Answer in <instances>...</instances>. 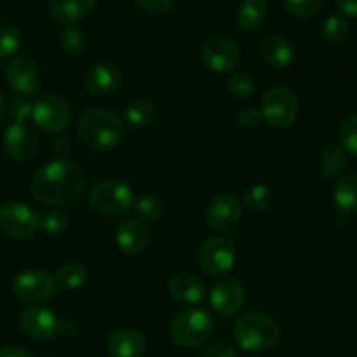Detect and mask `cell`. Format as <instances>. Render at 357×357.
Segmentation results:
<instances>
[{
	"label": "cell",
	"instance_id": "cell-1",
	"mask_svg": "<svg viewBox=\"0 0 357 357\" xmlns=\"http://www.w3.org/2000/svg\"><path fill=\"white\" fill-rule=\"evenodd\" d=\"M86 176L75 160L58 157L45 162L31 180V195L37 202L51 208L75 204L84 194Z\"/></svg>",
	"mask_w": 357,
	"mask_h": 357
},
{
	"label": "cell",
	"instance_id": "cell-2",
	"mask_svg": "<svg viewBox=\"0 0 357 357\" xmlns=\"http://www.w3.org/2000/svg\"><path fill=\"white\" fill-rule=\"evenodd\" d=\"M79 135L89 149L110 152L124 138V124L107 108H89L79 119Z\"/></svg>",
	"mask_w": 357,
	"mask_h": 357
},
{
	"label": "cell",
	"instance_id": "cell-3",
	"mask_svg": "<svg viewBox=\"0 0 357 357\" xmlns=\"http://www.w3.org/2000/svg\"><path fill=\"white\" fill-rule=\"evenodd\" d=\"M234 340L246 352L268 351L281 340V326L268 314L251 310L243 314L234 326Z\"/></svg>",
	"mask_w": 357,
	"mask_h": 357
},
{
	"label": "cell",
	"instance_id": "cell-4",
	"mask_svg": "<svg viewBox=\"0 0 357 357\" xmlns=\"http://www.w3.org/2000/svg\"><path fill=\"white\" fill-rule=\"evenodd\" d=\"M215 319L204 309H187L171 321V338L181 347H199L211 338Z\"/></svg>",
	"mask_w": 357,
	"mask_h": 357
},
{
	"label": "cell",
	"instance_id": "cell-5",
	"mask_svg": "<svg viewBox=\"0 0 357 357\" xmlns=\"http://www.w3.org/2000/svg\"><path fill=\"white\" fill-rule=\"evenodd\" d=\"M89 204L100 215L124 216L135 206V194L124 181L103 180L91 190Z\"/></svg>",
	"mask_w": 357,
	"mask_h": 357
},
{
	"label": "cell",
	"instance_id": "cell-6",
	"mask_svg": "<svg viewBox=\"0 0 357 357\" xmlns=\"http://www.w3.org/2000/svg\"><path fill=\"white\" fill-rule=\"evenodd\" d=\"M31 121L42 132L59 135L72 122V108L59 94L44 93L31 103Z\"/></svg>",
	"mask_w": 357,
	"mask_h": 357
},
{
	"label": "cell",
	"instance_id": "cell-7",
	"mask_svg": "<svg viewBox=\"0 0 357 357\" xmlns=\"http://www.w3.org/2000/svg\"><path fill=\"white\" fill-rule=\"evenodd\" d=\"M300 112L295 93L286 87H271L261 98V119L278 129L289 128Z\"/></svg>",
	"mask_w": 357,
	"mask_h": 357
},
{
	"label": "cell",
	"instance_id": "cell-8",
	"mask_svg": "<svg viewBox=\"0 0 357 357\" xmlns=\"http://www.w3.org/2000/svg\"><path fill=\"white\" fill-rule=\"evenodd\" d=\"M56 279L42 268H30L23 271L13 279L10 289L17 300L26 303H40L47 302L56 295Z\"/></svg>",
	"mask_w": 357,
	"mask_h": 357
},
{
	"label": "cell",
	"instance_id": "cell-9",
	"mask_svg": "<svg viewBox=\"0 0 357 357\" xmlns=\"http://www.w3.org/2000/svg\"><path fill=\"white\" fill-rule=\"evenodd\" d=\"M40 229V218L30 206L9 202L0 208V230L13 239H30Z\"/></svg>",
	"mask_w": 357,
	"mask_h": 357
},
{
	"label": "cell",
	"instance_id": "cell-10",
	"mask_svg": "<svg viewBox=\"0 0 357 357\" xmlns=\"http://www.w3.org/2000/svg\"><path fill=\"white\" fill-rule=\"evenodd\" d=\"M199 261L206 274L218 278L227 274L236 264V246L227 237H209L202 244Z\"/></svg>",
	"mask_w": 357,
	"mask_h": 357
},
{
	"label": "cell",
	"instance_id": "cell-11",
	"mask_svg": "<svg viewBox=\"0 0 357 357\" xmlns=\"http://www.w3.org/2000/svg\"><path fill=\"white\" fill-rule=\"evenodd\" d=\"M243 209V202L234 194H229V192L216 194L206 208V223L213 230L229 232L241 222Z\"/></svg>",
	"mask_w": 357,
	"mask_h": 357
},
{
	"label": "cell",
	"instance_id": "cell-12",
	"mask_svg": "<svg viewBox=\"0 0 357 357\" xmlns=\"http://www.w3.org/2000/svg\"><path fill=\"white\" fill-rule=\"evenodd\" d=\"M201 58L209 70L216 73H230L239 65V49L225 37H211L201 49Z\"/></svg>",
	"mask_w": 357,
	"mask_h": 357
},
{
	"label": "cell",
	"instance_id": "cell-13",
	"mask_svg": "<svg viewBox=\"0 0 357 357\" xmlns=\"http://www.w3.org/2000/svg\"><path fill=\"white\" fill-rule=\"evenodd\" d=\"M20 328L33 340H51L58 335L59 321L54 312L40 305H30L20 314Z\"/></svg>",
	"mask_w": 357,
	"mask_h": 357
},
{
	"label": "cell",
	"instance_id": "cell-14",
	"mask_svg": "<svg viewBox=\"0 0 357 357\" xmlns=\"http://www.w3.org/2000/svg\"><path fill=\"white\" fill-rule=\"evenodd\" d=\"M246 300V289L243 282L234 278H223L209 291V303L213 310L223 317H229L241 310Z\"/></svg>",
	"mask_w": 357,
	"mask_h": 357
},
{
	"label": "cell",
	"instance_id": "cell-15",
	"mask_svg": "<svg viewBox=\"0 0 357 357\" xmlns=\"http://www.w3.org/2000/svg\"><path fill=\"white\" fill-rule=\"evenodd\" d=\"M3 152L14 160H30L37 153L38 139L35 132L24 124H10L2 138Z\"/></svg>",
	"mask_w": 357,
	"mask_h": 357
},
{
	"label": "cell",
	"instance_id": "cell-16",
	"mask_svg": "<svg viewBox=\"0 0 357 357\" xmlns=\"http://www.w3.org/2000/svg\"><path fill=\"white\" fill-rule=\"evenodd\" d=\"M6 79L17 96L33 94L38 87V72L35 63L26 56H16L6 68Z\"/></svg>",
	"mask_w": 357,
	"mask_h": 357
},
{
	"label": "cell",
	"instance_id": "cell-17",
	"mask_svg": "<svg viewBox=\"0 0 357 357\" xmlns=\"http://www.w3.org/2000/svg\"><path fill=\"white\" fill-rule=\"evenodd\" d=\"M84 86L96 96H108L122 86V73L112 63H98L87 68Z\"/></svg>",
	"mask_w": 357,
	"mask_h": 357
},
{
	"label": "cell",
	"instance_id": "cell-18",
	"mask_svg": "<svg viewBox=\"0 0 357 357\" xmlns=\"http://www.w3.org/2000/svg\"><path fill=\"white\" fill-rule=\"evenodd\" d=\"M145 349V335L136 328H119L107 338V351L112 357H139Z\"/></svg>",
	"mask_w": 357,
	"mask_h": 357
},
{
	"label": "cell",
	"instance_id": "cell-19",
	"mask_svg": "<svg viewBox=\"0 0 357 357\" xmlns=\"http://www.w3.org/2000/svg\"><path fill=\"white\" fill-rule=\"evenodd\" d=\"M115 241H117V246L121 248L122 253L129 255V257H136V255H142L149 248L150 234L149 229L143 225V222H136V220L129 218L119 223Z\"/></svg>",
	"mask_w": 357,
	"mask_h": 357
},
{
	"label": "cell",
	"instance_id": "cell-20",
	"mask_svg": "<svg viewBox=\"0 0 357 357\" xmlns=\"http://www.w3.org/2000/svg\"><path fill=\"white\" fill-rule=\"evenodd\" d=\"M260 54L271 66L279 70L289 68L295 63V45L282 35H265L260 42Z\"/></svg>",
	"mask_w": 357,
	"mask_h": 357
},
{
	"label": "cell",
	"instance_id": "cell-21",
	"mask_svg": "<svg viewBox=\"0 0 357 357\" xmlns=\"http://www.w3.org/2000/svg\"><path fill=\"white\" fill-rule=\"evenodd\" d=\"M169 293L176 302L185 305L201 303L206 296V288L199 278L192 274H176L169 281Z\"/></svg>",
	"mask_w": 357,
	"mask_h": 357
},
{
	"label": "cell",
	"instance_id": "cell-22",
	"mask_svg": "<svg viewBox=\"0 0 357 357\" xmlns=\"http://www.w3.org/2000/svg\"><path fill=\"white\" fill-rule=\"evenodd\" d=\"M96 0H51V14L58 23L65 26L79 23L94 9Z\"/></svg>",
	"mask_w": 357,
	"mask_h": 357
},
{
	"label": "cell",
	"instance_id": "cell-23",
	"mask_svg": "<svg viewBox=\"0 0 357 357\" xmlns=\"http://www.w3.org/2000/svg\"><path fill=\"white\" fill-rule=\"evenodd\" d=\"M267 20V3L264 0H243L236 10V21L239 28L255 31Z\"/></svg>",
	"mask_w": 357,
	"mask_h": 357
},
{
	"label": "cell",
	"instance_id": "cell-24",
	"mask_svg": "<svg viewBox=\"0 0 357 357\" xmlns=\"http://www.w3.org/2000/svg\"><path fill=\"white\" fill-rule=\"evenodd\" d=\"M333 204L342 215L357 213V176H345L338 180L333 190Z\"/></svg>",
	"mask_w": 357,
	"mask_h": 357
},
{
	"label": "cell",
	"instance_id": "cell-25",
	"mask_svg": "<svg viewBox=\"0 0 357 357\" xmlns=\"http://www.w3.org/2000/svg\"><path fill=\"white\" fill-rule=\"evenodd\" d=\"M157 115L155 105L150 100H135L132 103L128 105L124 112V121L126 124L131 126V128H146L153 122Z\"/></svg>",
	"mask_w": 357,
	"mask_h": 357
},
{
	"label": "cell",
	"instance_id": "cell-26",
	"mask_svg": "<svg viewBox=\"0 0 357 357\" xmlns=\"http://www.w3.org/2000/svg\"><path fill=\"white\" fill-rule=\"evenodd\" d=\"M87 278H89V272L79 261H70V264L63 265L58 271V274L54 275L56 284L61 286L63 289L80 288V286L86 284Z\"/></svg>",
	"mask_w": 357,
	"mask_h": 357
},
{
	"label": "cell",
	"instance_id": "cell-27",
	"mask_svg": "<svg viewBox=\"0 0 357 357\" xmlns=\"http://www.w3.org/2000/svg\"><path fill=\"white\" fill-rule=\"evenodd\" d=\"M132 209H135L136 216H138L142 222L152 223V222H157V220H160V216L164 215L166 206H164V201L159 197V195L143 194L136 199Z\"/></svg>",
	"mask_w": 357,
	"mask_h": 357
},
{
	"label": "cell",
	"instance_id": "cell-28",
	"mask_svg": "<svg viewBox=\"0 0 357 357\" xmlns=\"http://www.w3.org/2000/svg\"><path fill=\"white\" fill-rule=\"evenodd\" d=\"M243 206L250 211H267L274 202V190L267 185L257 183L248 188L243 195Z\"/></svg>",
	"mask_w": 357,
	"mask_h": 357
},
{
	"label": "cell",
	"instance_id": "cell-29",
	"mask_svg": "<svg viewBox=\"0 0 357 357\" xmlns=\"http://www.w3.org/2000/svg\"><path fill=\"white\" fill-rule=\"evenodd\" d=\"M321 166L326 176H340L347 169V157H345L344 149L338 145H328L321 153Z\"/></svg>",
	"mask_w": 357,
	"mask_h": 357
},
{
	"label": "cell",
	"instance_id": "cell-30",
	"mask_svg": "<svg viewBox=\"0 0 357 357\" xmlns=\"http://www.w3.org/2000/svg\"><path fill=\"white\" fill-rule=\"evenodd\" d=\"M59 44H61V49L70 56H79L80 52H84L87 45L86 33H84L82 28L75 26H66L65 30L61 31V37H59Z\"/></svg>",
	"mask_w": 357,
	"mask_h": 357
},
{
	"label": "cell",
	"instance_id": "cell-31",
	"mask_svg": "<svg viewBox=\"0 0 357 357\" xmlns=\"http://www.w3.org/2000/svg\"><path fill=\"white\" fill-rule=\"evenodd\" d=\"M338 138H340L344 152L357 157V114L349 115L338 126Z\"/></svg>",
	"mask_w": 357,
	"mask_h": 357
},
{
	"label": "cell",
	"instance_id": "cell-32",
	"mask_svg": "<svg viewBox=\"0 0 357 357\" xmlns=\"http://www.w3.org/2000/svg\"><path fill=\"white\" fill-rule=\"evenodd\" d=\"M323 38L330 44H340L349 35V23L344 16H330L323 23Z\"/></svg>",
	"mask_w": 357,
	"mask_h": 357
},
{
	"label": "cell",
	"instance_id": "cell-33",
	"mask_svg": "<svg viewBox=\"0 0 357 357\" xmlns=\"http://www.w3.org/2000/svg\"><path fill=\"white\" fill-rule=\"evenodd\" d=\"M227 87H229V93L237 100H250L257 91L253 77L248 73H234L227 82Z\"/></svg>",
	"mask_w": 357,
	"mask_h": 357
},
{
	"label": "cell",
	"instance_id": "cell-34",
	"mask_svg": "<svg viewBox=\"0 0 357 357\" xmlns=\"http://www.w3.org/2000/svg\"><path fill=\"white\" fill-rule=\"evenodd\" d=\"M40 229L49 236H61L68 230V216L65 213L58 211V209L47 211L45 215L40 216Z\"/></svg>",
	"mask_w": 357,
	"mask_h": 357
},
{
	"label": "cell",
	"instance_id": "cell-35",
	"mask_svg": "<svg viewBox=\"0 0 357 357\" xmlns=\"http://www.w3.org/2000/svg\"><path fill=\"white\" fill-rule=\"evenodd\" d=\"M323 0H284L286 10L296 20H309L316 16Z\"/></svg>",
	"mask_w": 357,
	"mask_h": 357
},
{
	"label": "cell",
	"instance_id": "cell-36",
	"mask_svg": "<svg viewBox=\"0 0 357 357\" xmlns=\"http://www.w3.org/2000/svg\"><path fill=\"white\" fill-rule=\"evenodd\" d=\"M21 35L14 26H0V61L10 58L20 49Z\"/></svg>",
	"mask_w": 357,
	"mask_h": 357
},
{
	"label": "cell",
	"instance_id": "cell-37",
	"mask_svg": "<svg viewBox=\"0 0 357 357\" xmlns=\"http://www.w3.org/2000/svg\"><path fill=\"white\" fill-rule=\"evenodd\" d=\"M7 112L14 124H24V121L31 117V103L24 96H16L10 100Z\"/></svg>",
	"mask_w": 357,
	"mask_h": 357
},
{
	"label": "cell",
	"instance_id": "cell-38",
	"mask_svg": "<svg viewBox=\"0 0 357 357\" xmlns=\"http://www.w3.org/2000/svg\"><path fill=\"white\" fill-rule=\"evenodd\" d=\"M260 121H261V112L257 110V108H253V107L243 108V110L239 112V115H237V122H239V126L243 129L258 128Z\"/></svg>",
	"mask_w": 357,
	"mask_h": 357
},
{
	"label": "cell",
	"instance_id": "cell-39",
	"mask_svg": "<svg viewBox=\"0 0 357 357\" xmlns=\"http://www.w3.org/2000/svg\"><path fill=\"white\" fill-rule=\"evenodd\" d=\"M135 3L149 14H162L169 10L173 0H135Z\"/></svg>",
	"mask_w": 357,
	"mask_h": 357
},
{
	"label": "cell",
	"instance_id": "cell-40",
	"mask_svg": "<svg viewBox=\"0 0 357 357\" xmlns=\"http://www.w3.org/2000/svg\"><path fill=\"white\" fill-rule=\"evenodd\" d=\"M201 357H237V352L230 344L218 342V344H213L209 347H206L202 351Z\"/></svg>",
	"mask_w": 357,
	"mask_h": 357
},
{
	"label": "cell",
	"instance_id": "cell-41",
	"mask_svg": "<svg viewBox=\"0 0 357 357\" xmlns=\"http://www.w3.org/2000/svg\"><path fill=\"white\" fill-rule=\"evenodd\" d=\"M0 357H33L26 349L20 347V345H6L0 349Z\"/></svg>",
	"mask_w": 357,
	"mask_h": 357
},
{
	"label": "cell",
	"instance_id": "cell-42",
	"mask_svg": "<svg viewBox=\"0 0 357 357\" xmlns=\"http://www.w3.org/2000/svg\"><path fill=\"white\" fill-rule=\"evenodd\" d=\"M337 9L344 16L357 17V0H337Z\"/></svg>",
	"mask_w": 357,
	"mask_h": 357
},
{
	"label": "cell",
	"instance_id": "cell-43",
	"mask_svg": "<svg viewBox=\"0 0 357 357\" xmlns=\"http://www.w3.org/2000/svg\"><path fill=\"white\" fill-rule=\"evenodd\" d=\"M70 146H72V143H70V139L65 138V136H58V138L52 142V150H54V153L58 157H63L65 153H68Z\"/></svg>",
	"mask_w": 357,
	"mask_h": 357
},
{
	"label": "cell",
	"instance_id": "cell-44",
	"mask_svg": "<svg viewBox=\"0 0 357 357\" xmlns=\"http://www.w3.org/2000/svg\"><path fill=\"white\" fill-rule=\"evenodd\" d=\"M7 107H6V98H3L2 91H0V119L3 117V114H6Z\"/></svg>",
	"mask_w": 357,
	"mask_h": 357
}]
</instances>
